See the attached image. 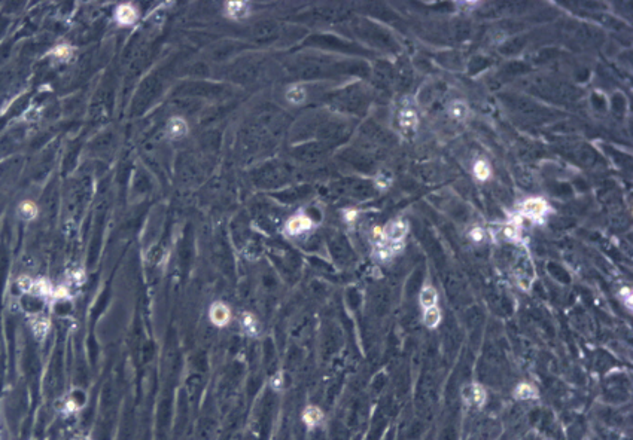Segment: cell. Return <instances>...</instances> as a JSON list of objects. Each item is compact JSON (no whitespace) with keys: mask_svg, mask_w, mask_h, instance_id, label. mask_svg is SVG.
Here are the masks:
<instances>
[{"mask_svg":"<svg viewBox=\"0 0 633 440\" xmlns=\"http://www.w3.org/2000/svg\"><path fill=\"white\" fill-rule=\"evenodd\" d=\"M423 321H425V324L429 329L437 327L440 324V321H441V311H440V308L438 307H432V308L425 310V313H423Z\"/></svg>","mask_w":633,"mask_h":440,"instance_id":"obj_20","label":"cell"},{"mask_svg":"<svg viewBox=\"0 0 633 440\" xmlns=\"http://www.w3.org/2000/svg\"><path fill=\"white\" fill-rule=\"evenodd\" d=\"M374 183H376V186H377L380 190H384V189H387L389 186H390L392 179H390L389 176H386V174H379V176L376 177Z\"/></svg>","mask_w":633,"mask_h":440,"instance_id":"obj_25","label":"cell"},{"mask_svg":"<svg viewBox=\"0 0 633 440\" xmlns=\"http://www.w3.org/2000/svg\"><path fill=\"white\" fill-rule=\"evenodd\" d=\"M618 296H620V301L624 304V307L630 311L632 310V290L629 287H623L620 290Z\"/></svg>","mask_w":633,"mask_h":440,"instance_id":"obj_23","label":"cell"},{"mask_svg":"<svg viewBox=\"0 0 633 440\" xmlns=\"http://www.w3.org/2000/svg\"><path fill=\"white\" fill-rule=\"evenodd\" d=\"M313 226H315V222L310 216H307L306 213H297L286 220L283 232L287 237H300L309 232L310 229H313Z\"/></svg>","mask_w":633,"mask_h":440,"instance_id":"obj_3","label":"cell"},{"mask_svg":"<svg viewBox=\"0 0 633 440\" xmlns=\"http://www.w3.org/2000/svg\"><path fill=\"white\" fill-rule=\"evenodd\" d=\"M285 97H286V100H287L291 104H294V106H300V104H303V103L307 100V90H306V87H304V85H301V84H294V85H291V87L286 90Z\"/></svg>","mask_w":633,"mask_h":440,"instance_id":"obj_12","label":"cell"},{"mask_svg":"<svg viewBox=\"0 0 633 440\" xmlns=\"http://www.w3.org/2000/svg\"><path fill=\"white\" fill-rule=\"evenodd\" d=\"M48 55H51V57H54L55 60H60V61H69L73 57V48L70 45L62 43V45L54 46L48 52Z\"/></svg>","mask_w":633,"mask_h":440,"instance_id":"obj_18","label":"cell"},{"mask_svg":"<svg viewBox=\"0 0 633 440\" xmlns=\"http://www.w3.org/2000/svg\"><path fill=\"white\" fill-rule=\"evenodd\" d=\"M139 18V11L131 3H123L115 9V21L120 26H133Z\"/></svg>","mask_w":633,"mask_h":440,"instance_id":"obj_5","label":"cell"},{"mask_svg":"<svg viewBox=\"0 0 633 440\" xmlns=\"http://www.w3.org/2000/svg\"><path fill=\"white\" fill-rule=\"evenodd\" d=\"M209 318L215 326L225 327L231 320V310L225 302L216 301V302L212 304V307L209 310Z\"/></svg>","mask_w":633,"mask_h":440,"instance_id":"obj_4","label":"cell"},{"mask_svg":"<svg viewBox=\"0 0 633 440\" xmlns=\"http://www.w3.org/2000/svg\"><path fill=\"white\" fill-rule=\"evenodd\" d=\"M474 176L477 180L480 182H486L490 179L492 176V168L490 164L486 159H477L474 164Z\"/></svg>","mask_w":633,"mask_h":440,"instance_id":"obj_15","label":"cell"},{"mask_svg":"<svg viewBox=\"0 0 633 440\" xmlns=\"http://www.w3.org/2000/svg\"><path fill=\"white\" fill-rule=\"evenodd\" d=\"M167 134L170 138H182L188 134V124L181 116H173L167 122Z\"/></svg>","mask_w":633,"mask_h":440,"instance_id":"obj_11","label":"cell"},{"mask_svg":"<svg viewBox=\"0 0 633 440\" xmlns=\"http://www.w3.org/2000/svg\"><path fill=\"white\" fill-rule=\"evenodd\" d=\"M514 396H515L519 400H529V399H535V397H537V390H535L531 384L523 382V384H519V385L515 387V390H514Z\"/></svg>","mask_w":633,"mask_h":440,"instance_id":"obj_19","label":"cell"},{"mask_svg":"<svg viewBox=\"0 0 633 440\" xmlns=\"http://www.w3.org/2000/svg\"><path fill=\"white\" fill-rule=\"evenodd\" d=\"M243 332H246V335L249 336H256L258 335V321L255 318L252 313H243L242 318H240Z\"/></svg>","mask_w":633,"mask_h":440,"instance_id":"obj_17","label":"cell"},{"mask_svg":"<svg viewBox=\"0 0 633 440\" xmlns=\"http://www.w3.org/2000/svg\"><path fill=\"white\" fill-rule=\"evenodd\" d=\"M398 124L402 132H413L419 126V115L413 107H402L398 115Z\"/></svg>","mask_w":633,"mask_h":440,"instance_id":"obj_6","label":"cell"},{"mask_svg":"<svg viewBox=\"0 0 633 440\" xmlns=\"http://www.w3.org/2000/svg\"><path fill=\"white\" fill-rule=\"evenodd\" d=\"M270 384H271V387H273L276 391H279V390L282 388V385H283V377H282V374H280V372H279V374H276V375L273 377V379H271V382H270Z\"/></svg>","mask_w":633,"mask_h":440,"instance_id":"obj_27","label":"cell"},{"mask_svg":"<svg viewBox=\"0 0 633 440\" xmlns=\"http://www.w3.org/2000/svg\"><path fill=\"white\" fill-rule=\"evenodd\" d=\"M550 207L547 204L545 199L542 198H528L526 201H523L519 207V214L520 217H526L531 220H541L544 219L548 213Z\"/></svg>","mask_w":633,"mask_h":440,"instance_id":"obj_2","label":"cell"},{"mask_svg":"<svg viewBox=\"0 0 633 440\" xmlns=\"http://www.w3.org/2000/svg\"><path fill=\"white\" fill-rule=\"evenodd\" d=\"M358 217H359V211H358V210H355V208H348V210H344V211H343V219H344V222L349 223V225H353Z\"/></svg>","mask_w":633,"mask_h":440,"instance_id":"obj_26","label":"cell"},{"mask_svg":"<svg viewBox=\"0 0 633 440\" xmlns=\"http://www.w3.org/2000/svg\"><path fill=\"white\" fill-rule=\"evenodd\" d=\"M18 287L26 293H32L34 291V280L30 277H21L18 280Z\"/></svg>","mask_w":633,"mask_h":440,"instance_id":"obj_24","label":"cell"},{"mask_svg":"<svg viewBox=\"0 0 633 440\" xmlns=\"http://www.w3.org/2000/svg\"><path fill=\"white\" fill-rule=\"evenodd\" d=\"M322 419H323V412H322V409L317 408V406L310 405V406H307V408L304 409V412H303V421H304V424L309 428H313V427L319 425L322 422Z\"/></svg>","mask_w":633,"mask_h":440,"instance_id":"obj_13","label":"cell"},{"mask_svg":"<svg viewBox=\"0 0 633 440\" xmlns=\"http://www.w3.org/2000/svg\"><path fill=\"white\" fill-rule=\"evenodd\" d=\"M448 118L454 122H465L470 116V107L464 100H454L447 107Z\"/></svg>","mask_w":633,"mask_h":440,"instance_id":"obj_7","label":"cell"},{"mask_svg":"<svg viewBox=\"0 0 633 440\" xmlns=\"http://www.w3.org/2000/svg\"><path fill=\"white\" fill-rule=\"evenodd\" d=\"M48 327H49V323H48V320H46V318H37V320H34V323H33V332H34L37 336H43V335L48 332Z\"/></svg>","mask_w":633,"mask_h":440,"instance_id":"obj_22","label":"cell"},{"mask_svg":"<svg viewBox=\"0 0 633 440\" xmlns=\"http://www.w3.org/2000/svg\"><path fill=\"white\" fill-rule=\"evenodd\" d=\"M381 229H383V240H381V243L402 246V243H404V240H406V237L409 234V223L402 219H395L390 220ZM381 243H379V244H381Z\"/></svg>","mask_w":633,"mask_h":440,"instance_id":"obj_1","label":"cell"},{"mask_svg":"<svg viewBox=\"0 0 633 440\" xmlns=\"http://www.w3.org/2000/svg\"><path fill=\"white\" fill-rule=\"evenodd\" d=\"M225 14L233 20H243L249 17L251 6L248 2H228L225 3Z\"/></svg>","mask_w":633,"mask_h":440,"instance_id":"obj_9","label":"cell"},{"mask_svg":"<svg viewBox=\"0 0 633 440\" xmlns=\"http://www.w3.org/2000/svg\"><path fill=\"white\" fill-rule=\"evenodd\" d=\"M37 213H39V208H37V205L30 201V199H27V201H23L20 205H18V216L21 217L23 220H33L36 219V216H37Z\"/></svg>","mask_w":633,"mask_h":440,"instance_id":"obj_16","label":"cell"},{"mask_svg":"<svg viewBox=\"0 0 633 440\" xmlns=\"http://www.w3.org/2000/svg\"><path fill=\"white\" fill-rule=\"evenodd\" d=\"M437 301H438L437 290L432 285H425L420 291V305L423 307V310L437 307Z\"/></svg>","mask_w":633,"mask_h":440,"instance_id":"obj_14","label":"cell"},{"mask_svg":"<svg viewBox=\"0 0 633 440\" xmlns=\"http://www.w3.org/2000/svg\"><path fill=\"white\" fill-rule=\"evenodd\" d=\"M468 237H470V240H471L473 243H475V244H483V243L486 241V238H487V232H486V229H484V228H481V226H474V228L470 231Z\"/></svg>","mask_w":633,"mask_h":440,"instance_id":"obj_21","label":"cell"},{"mask_svg":"<svg viewBox=\"0 0 633 440\" xmlns=\"http://www.w3.org/2000/svg\"><path fill=\"white\" fill-rule=\"evenodd\" d=\"M462 396H464V400L471 406H483L484 402H486V393L477 384H471V385L465 387Z\"/></svg>","mask_w":633,"mask_h":440,"instance_id":"obj_8","label":"cell"},{"mask_svg":"<svg viewBox=\"0 0 633 440\" xmlns=\"http://www.w3.org/2000/svg\"><path fill=\"white\" fill-rule=\"evenodd\" d=\"M501 234L506 241H511V243L520 241V238H522V217L517 216V217L509 220L508 223H505L501 229Z\"/></svg>","mask_w":633,"mask_h":440,"instance_id":"obj_10","label":"cell"}]
</instances>
